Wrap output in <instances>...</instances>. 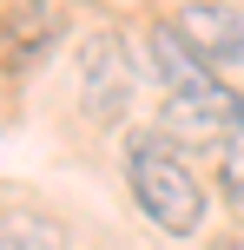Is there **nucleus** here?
I'll return each mask as SVG.
<instances>
[{"mask_svg":"<svg viewBox=\"0 0 244 250\" xmlns=\"http://www.w3.org/2000/svg\"><path fill=\"white\" fill-rule=\"evenodd\" d=\"M126 185H132V198H139V211L152 217L165 237H192V230L205 224V191H198L192 165L178 158V145H172L165 132H132Z\"/></svg>","mask_w":244,"mask_h":250,"instance_id":"f257e3e1","label":"nucleus"},{"mask_svg":"<svg viewBox=\"0 0 244 250\" xmlns=\"http://www.w3.org/2000/svg\"><path fill=\"white\" fill-rule=\"evenodd\" d=\"M126 105H132V66H126L119 33H86V46H79V112L92 125H112V119H126Z\"/></svg>","mask_w":244,"mask_h":250,"instance_id":"f03ea898","label":"nucleus"},{"mask_svg":"<svg viewBox=\"0 0 244 250\" xmlns=\"http://www.w3.org/2000/svg\"><path fill=\"white\" fill-rule=\"evenodd\" d=\"M66 33V13L60 7H13L0 13V79H20L60 46Z\"/></svg>","mask_w":244,"mask_h":250,"instance_id":"7ed1b4c3","label":"nucleus"},{"mask_svg":"<svg viewBox=\"0 0 244 250\" xmlns=\"http://www.w3.org/2000/svg\"><path fill=\"white\" fill-rule=\"evenodd\" d=\"M172 26L211 73L218 66H244V7H185Z\"/></svg>","mask_w":244,"mask_h":250,"instance_id":"20e7f679","label":"nucleus"},{"mask_svg":"<svg viewBox=\"0 0 244 250\" xmlns=\"http://www.w3.org/2000/svg\"><path fill=\"white\" fill-rule=\"evenodd\" d=\"M0 250H66V230L53 217H33V211H13L0 224Z\"/></svg>","mask_w":244,"mask_h":250,"instance_id":"39448f33","label":"nucleus"},{"mask_svg":"<svg viewBox=\"0 0 244 250\" xmlns=\"http://www.w3.org/2000/svg\"><path fill=\"white\" fill-rule=\"evenodd\" d=\"M218 185L244 204V138H224V158H218Z\"/></svg>","mask_w":244,"mask_h":250,"instance_id":"423d86ee","label":"nucleus"}]
</instances>
